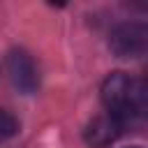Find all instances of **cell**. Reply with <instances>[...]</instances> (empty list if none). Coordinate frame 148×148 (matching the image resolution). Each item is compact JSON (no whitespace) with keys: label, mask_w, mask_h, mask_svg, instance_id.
<instances>
[{"label":"cell","mask_w":148,"mask_h":148,"mask_svg":"<svg viewBox=\"0 0 148 148\" xmlns=\"http://www.w3.org/2000/svg\"><path fill=\"white\" fill-rule=\"evenodd\" d=\"M102 102L106 113L118 118L127 130L146 111V83L125 72H111L102 83Z\"/></svg>","instance_id":"1"},{"label":"cell","mask_w":148,"mask_h":148,"mask_svg":"<svg viewBox=\"0 0 148 148\" xmlns=\"http://www.w3.org/2000/svg\"><path fill=\"white\" fill-rule=\"evenodd\" d=\"M148 30L143 23H120L111 30L109 49L118 58H139L146 53Z\"/></svg>","instance_id":"2"},{"label":"cell","mask_w":148,"mask_h":148,"mask_svg":"<svg viewBox=\"0 0 148 148\" xmlns=\"http://www.w3.org/2000/svg\"><path fill=\"white\" fill-rule=\"evenodd\" d=\"M7 69H9V76L14 81V86L30 95L37 90L39 86V72H37V65L32 60V56L23 49H14L9 56H7Z\"/></svg>","instance_id":"3"},{"label":"cell","mask_w":148,"mask_h":148,"mask_svg":"<svg viewBox=\"0 0 148 148\" xmlns=\"http://www.w3.org/2000/svg\"><path fill=\"white\" fill-rule=\"evenodd\" d=\"M123 132H125V127H123V123H120L118 118H113L111 113H102V116L92 118V120L86 125L83 139H86V143H88L90 148H106V146H111Z\"/></svg>","instance_id":"4"},{"label":"cell","mask_w":148,"mask_h":148,"mask_svg":"<svg viewBox=\"0 0 148 148\" xmlns=\"http://www.w3.org/2000/svg\"><path fill=\"white\" fill-rule=\"evenodd\" d=\"M16 132H18V120H16V116L9 113V111H5V109H0V143L7 141V139H12Z\"/></svg>","instance_id":"5"}]
</instances>
